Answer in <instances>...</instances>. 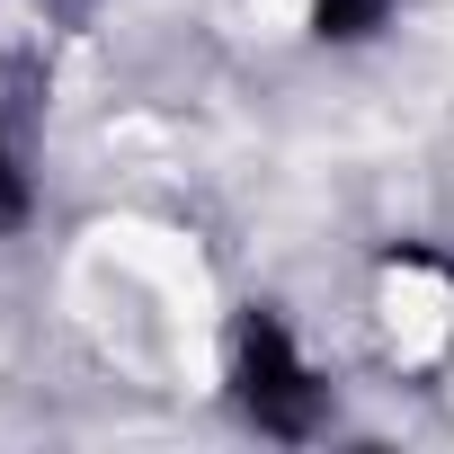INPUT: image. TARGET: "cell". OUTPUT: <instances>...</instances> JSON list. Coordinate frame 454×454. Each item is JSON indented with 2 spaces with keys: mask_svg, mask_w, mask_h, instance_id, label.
Here are the masks:
<instances>
[{
  "mask_svg": "<svg viewBox=\"0 0 454 454\" xmlns=\"http://www.w3.org/2000/svg\"><path fill=\"white\" fill-rule=\"evenodd\" d=\"M232 392H241V410L268 436H312L330 419V392H321V374L303 365V348L286 339L277 312H250L241 321V339H232Z\"/></svg>",
  "mask_w": 454,
  "mask_h": 454,
  "instance_id": "1",
  "label": "cell"
},
{
  "mask_svg": "<svg viewBox=\"0 0 454 454\" xmlns=\"http://www.w3.org/2000/svg\"><path fill=\"white\" fill-rule=\"evenodd\" d=\"M392 19V0H312V27L330 36V45H356V36H374Z\"/></svg>",
  "mask_w": 454,
  "mask_h": 454,
  "instance_id": "2",
  "label": "cell"
},
{
  "mask_svg": "<svg viewBox=\"0 0 454 454\" xmlns=\"http://www.w3.org/2000/svg\"><path fill=\"white\" fill-rule=\"evenodd\" d=\"M27 205H36V187H27V169H19V152L0 143V232H19V223H27Z\"/></svg>",
  "mask_w": 454,
  "mask_h": 454,
  "instance_id": "3",
  "label": "cell"
}]
</instances>
